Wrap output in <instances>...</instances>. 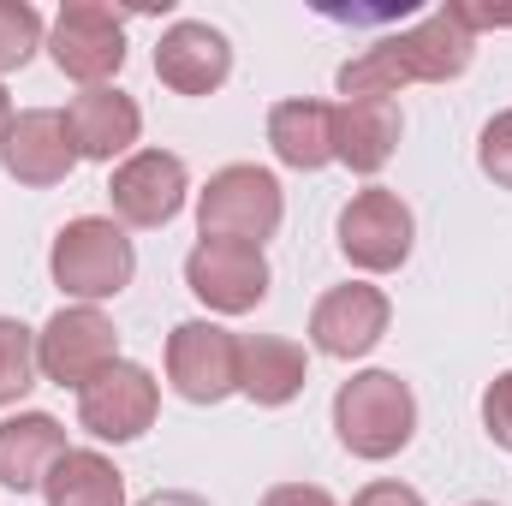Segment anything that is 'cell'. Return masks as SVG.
Returning a JSON list of instances; mask_svg holds the SVG:
<instances>
[{"label": "cell", "mask_w": 512, "mask_h": 506, "mask_svg": "<svg viewBox=\"0 0 512 506\" xmlns=\"http://www.w3.org/2000/svg\"><path fill=\"white\" fill-rule=\"evenodd\" d=\"M471 54H477V36L465 30V18L453 6H435L411 30L382 36L364 54H352L334 84H340L346 102H393L405 84H447V78H459L471 66Z\"/></svg>", "instance_id": "obj_1"}, {"label": "cell", "mask_w": 512, "mask_h": 506, "mask_svg": "<svg viewBox=\"0 0 512 506\" xmlns=\"http://www.w3.org/2000/svg\"><path fill=\"white\" fill-rule=\"evenodd\" d=\"M334 435L364 465H382L393 453H405L411 435H417V393H411V381H399L393 370H358L352 381H340V393H334Z\"/></svg>", "instance_id": "obj_2"}, {"label": "cell", "mask_w": 512, "mask_h": 506, "mask_svg": "<svg viewBox=\"0 0 512 506\" xmlns=\"http://www.w3.org/2000/svg\"><path fill=\"white\" fill-rule=\"evenodd\" d=\"M48 274L72 304H108L120 298L137 274V251H131L126 227L114 215H78L54 233L48 251Z\"/></svg>", "instance_id": "obj_3"}, {"label": "cell", "mask_w": 512, "mask_h": 506, "mask_svg": "<svg viewBox=\"0 0 512 506\" xmlns=\"http://www.w3.org/2000/svg\"><path fill=\"white\" fill-rule=\"evenodd\" d=\"M286 197L280 179L256 161H233L221 173H209V185L197 191V233L203 239H227V245H256L280 233Z\"/></svg>", "instance_id": "obj_4"}, {"label": "cell", "mask_w": 512, "mask_h": 506, "mask_svg": "<svg viewBox=\"0 0 512 506\" xmlns=\"http://www.w3.org/2000/svg\"><path fill=\"white\" fill-rule=\"evenodd\" d=\"M120 364V328L108 322L102 304H66L36 328V370L54 387L84 393L102 370Z\"/></svg>", "instance_id": "obj_5"}, {"label": "cell", "mask_w": 512, "mask_h": 506, "mask_svg": "<svg viewBox=\"0 0 512 506\" xmlns=\"http://www.w3.org/2000/svg\"><path fill=\"white\" fill-rule=\"evenodd\" d=\"M48 54L72 84L96 90L126 66V18L108 0H66L48 24Z\"/></svg>", "instance_id": "obj_6"}, {"label": "cell", "mask_w": 512, "mask_h": 506, "mask_svg": "<svg viewBox=\"0 0 512 506\" xmlns=\"http://www.w3.org/2000/svg\"><path fill=\"white\" fill-rule=\"evenodd\" d=\"M167 381L179 399L191 405H221L239 393V334L209 322V316H191L167 334Z\"/></svg>", "instance_id": "obj_7"}, {"label": "cell", "mask_w": 512, "mask_h": 506, "mask_svg": "<svg viewBox=\"0 0 512 506\" xmlns=\"http://www.w3.org/2000/svg\"><path fill=\"white\" fill-rule=\"evenodd\" d=\"M191 197V173L173 149H137L114 167L108 179V203H114V221L120 227H137V233H155L167 221H179Z\"/></svg>", "instance_id": "obj_8"}, {"label": "cell", "mask_w": 512, "mask_h": 506, "mask_svg": "<svg viewBox=\"0 0 512 506\" xmlns=\"http://www.w3.org/2000/svg\"><path fill=\"white\" fill-rule=\"evenodd\" d=\"M411 239H417V221L405 209L399 191L387 185H364L346 209H340V256L364 274H393L405 268L411 256Z\"/></svg>", "instance_id": "obj_9"}, {"label": "cell", "mask_w": 512, "mask_h": 506, "mask_svg": "<svg viewBox=\"0 0 512 506\" xmlns=\"http://www.w3.org/2000/svg\"><path fill=\"white\" fill-rule=\"evenodd\" d=\"M155 411H161V381L131 358H120L114 370H102L78 393V429L90 441H114V447L137 441L155 423Z\"/></svg>", "instance_id": "obj_10"}, {"label": "cell", "mask_w": 512, "mask_h": 506, "mask_svg": "<svg viewBox=\"0 0 512 506\" xmlns=\"http://www.w3.org/2000/svg\"><path fill=\"white\" fill-rule=\"evenodd\" d=\"M387 322H393V304H387L382 286L346 280V286H328V292L316 298V310H310V346H316L322 358L352 364V358H364V352L382 346Z\"/></svg>", "instance_id": "obj_11"}, {"label": "cell", "mask_w": 512, "mask_h": 506, "mask_svg": "<svg viewBox=\"0 0 512 506\" xmlns=\"http://www.w3.org/2000/svg\"><path fill=\"white\" fill-rule=\"evenodd\" d=\"M185 286L197 304L215 316H245L268 298V256L256 245H227V239H197L185 256Z\"/></svg>", "instance_id": "obj_12"}, {"label": "cell", "mask_w": 512, "mask_h": 506, "mask_svg": "<svg viewBox=\"0 0 512 506\" xmlns=\"http://www.w3.org/2000/svg\"><path fill=\"white\" fill-rule=\"evenodd\" d=\"M155 78L173 96H215L233 78V42L203 18H179L155 42Z\"/></svg>", "instance_id": "obj_13"}, {"label": "cell", "mask_w": 512, "mask_h": 506, "mask_svg": "<svg viewBox=\"0 0 512 506\" xmlns=\"http://www.w3.org/2000/svg\"><path fill=\"white\" fill-rule=\"evenodd\" d=\"M78 161H84V155H78L72 126H66L60 108H24V114L12 120V131H6V143H0L6 179H18V185H30V191L72 179Z\"/></svg>", "instance_id": "obj_14"}, {"label": "cell", "mask_w": 512, "mask_h": 506, "mask_svg": "<svg viewBox=\"0 0 512 506\" xmlns=\"http://www.w3.org/2000/svg\"><path fill=\"white\" fill-rule=\"evenodd\" d=\"M66 126H72V143L84 161H126L137 155V131H143V114L126 90L114 84H96V90H78L66 102Z\"/></svg>", "instance_id": "obj_15"}, {"label": "cell", "mask_w": 512, "mask_h": 506, "mask_svg": "<svg viewBox=\"0 0 512 506\" xmlns=\"http://www.w3.org/2000/svg\"><path fill=\"white\" fill-rule=\"evenodd\" d=\"M310 381V358L298 340L286 334H239V393L262 405V411H280L304 393Z\"/></svg>", "instance_id": "obj_16"}, {"label": "cell", "mask_w": 512, "mask_h": 506, "mask_svg": "<svg viewBox=\"0 0 512 506\" xmlns=\"http://www.w3.org/2000/svg\"><path fill=\"white\" fill-rule=\"evenodd\" d=\"M60 453H66V429H60V417H48V411L0 417V489H12V495H36Z\"/></svg>", "instance_id": "obj_17"}, {"label": "cell", "mask_w": 512, "mask_h": 506, "mask_svg": "<svg viewBox=\"0 0 512 506\" xmlns=\"http://www.w3.org/2000/svg\"><path fill=\"white\" fill-rule=\"evenodd\" d=\"M268 149L292 173H322L334 161V108L316 96H286L268 108Z\"/></svg>", "instance_id": "obj_18"}, {"label": "cell", "mask_w": 512, "mask_h": 506, "mask_svg": "<svg viewBox=\"0 0 512 506\" xmlns=\"http://www.w3.org/2000/svg\"><path fill=\"white\" fill-rule=\"evenodd\" d=\"M399 131H405L399 102H340L334 108V161L376 179L399 149Z\"/></svg>", "instance_id": "obj_19"}, {"label": "cell", "mask_w": 512, "mask_h": 506, "mask_svg": "<svg viewBox=\"0 0 512 506\" xmlns=\"http://www.w3.org/2000/svg\"><path fill=\"white\" fill-rule=\"evenodd\" d=\"M42 501L48 506H126V477L108 453L96 447H66L54 459V471L42 477Z\"/></svg>", "instance_id": "obj_20"}, {"label": "cell", "mask_w": 512, "mask_h": 506, "mask_svg": "<svg viewBox=\"0 0 512 506\" xmlns=\"http://www.w3.org/2000/svg\"><path fill=\"white\" fill-rule=\"evenodd\" d=\"M36 328H24L18 316H0V405H18L36 387Z\"/></svg>", "instance_id": "obj_21"}, {"label": "cell", "mask_w": 512, "mask_h": 506, "mask_svg": "<svg viewBox=\"0 0 512 506\" xmlns=\"http://www.w3.org/2000/svg\"><path fill=\"white\" fill-rule=\"evenodd\" d=\"M48 48V24L30 0H0V72H18Z\"/></svg>", "instance_id": "obj_22"}, {"label": "cell", "mask_w": 512, "mask_h": 506, "mask_svg": "<svg viewBox=\"0 0 512 506\" xmlns=\"http://www.w3.org/2000/svg\"><path fill=\"white\" fill-rule=\"evenodd\" d=\"M477 167H483L501 191H512V108L483 126V137H477Z\"/></svg>", "instance_id": "obj_23"}, {"label": "cell", "mask_w": 512, "mask_h": 506, "mask_svg": "<svg viewBox=\"0 0 512 506\" xmlns=\"http://www.w3.org/2000/svg\"><path fill=\"white\" fill-rule=\"evenodd\" d=\"M483 429L501 453H512V370H501L483 387Z\"/></svg>", "instance_id": "obj_24"}, {"label": "cell", "mask_w": 512, "mask_h": 506, "mask_svg": "<svg viewBox=\"0 0 512 506\" xmlns=\"http://www.w3.org/2000/svg\"><path fill=\"white\" fill-rule=\"evenodd\" d=\"M352 506H429L411 483H393V477H382V483H370V489H358L352 495Z\"/></svg>", "instance_id": "obj_25"}, {"label": "cell", "mask_w": 512, "mask_h": 506, "mask_svg": "<svg viewBox=\"0 0 512 506\" xmlns=\"http://www.w3.org/2000/svg\"><path fill=\"white\" fill-rule=\"evenodd\" d=\"M256 506H334V495L322 483H274Z\"/></svg>", "instance_id": "obj_26"}, {"label": "cell", "mask_w": 512, "mask_h": 506, "mask_svg": "<svg viewBox=\"0 0 512 506\" xmlns=\"http://www.w3.org/2000/svg\"><path fill=\"white\" fill-rule=\"evenodd\" d=\"M137 506H209L203 495H191V489H155L149 501H137Z\"/></svg>", "instance_id": "obj_27"}, {"label": "cell", "mask_w": 512, "mask_h": 506, "mask_svg": "<svg viewBox=\"0 0 512 506\" xmlns=\"http://www.w3.org/2000/svg\"><path fill=\"white\" fill-rule=\"evenodd\" d=\"M12 120H18V114H12V96H6V84H0V143H6V131H12Z\"/></svg>", "instance_id": "obj_28"}, {"label": "cell", "mask_w": 512, "mask_h": 506, "mask_svg": "<svg viewBox=\"0 0 512 506\" xmlns=\"http://www.w3.org/2000/svg\"><path fill=\"white\" fill-rule=\"evenodd\" d=\"M465 506H495V501H465Z\"/></svg>", "instance_id": "obj_29"}]
</instances>
